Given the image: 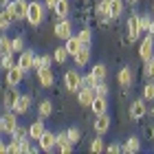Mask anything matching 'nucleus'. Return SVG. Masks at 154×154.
Instances as JSON below:
<instances>
[{
	"label": "nucleus",
	"mask_w": 154,
	"mask_h": 154,
	"mask_svg": "<svg viewBox=\"0 0 154 154\" xmlns=\"http://www.w3.org/2000/svg\"><path fill=\"white\" fill-rule=\"evenodd\" d=\"M5 9L9 11V16L13 18V22L26 20V9H29V0H11L5 5Z\"/></svg>",
	"instance_id": "f257e3e1"
},
{
	"label": "nucleus",
	"mask_w": 154,
	"mask_h": 154,
	"mask_svg": "<svg viewBox=\"0 0 154 154\" xmlns=\"http://www.w3.org/2000/svg\"><path fill=\"white\" fill-rule=\"evenodd\" d=\"M44 2H38V0H31L29 2V9H26V22L31 26H38L42 24V20H44Z\"/></svg>",
	"instance_id": "f03ea898"
},
{
	"label": "nucleus",
	"mask_w": 154,
	"mask_h": 154,
	"mask_svg": "<svg viewBox=\"0 0 154 154\" xmlns=\"http://www.w3.org/2000/svg\"><path fill=\"white\" fill-rule=\"evenodd\" d=\"M64 86H66V90H71V93H77V90L84 86V77L79 75V71H75V68L66 71L64 73Z\"/></svg>",
	"instance_id": "7ed1b4c3"
},
{
	"label": "nucleus",
	"mask_w": 154,
	"mask_h": 154,
	"mask_svg": "<svg viewBox=\"0 0 154 154\" xmlns=\"http://www.w3.org/2000/svg\"><path fill=\"white\" fill-rule=\"evenodd\" d=\"M18 117H20V115L16 112V110H5V112H2V117H0V123H2L5 134H13V130L20 125Z\"/></svg>",
	"instance_id": "20e7f679"
},
{
	"label": "nucleus",
	"mask_w": 154,
	"mask_h": 154,
	"mask_svg": "<svg viewBox=\"0 0 154 154\" xmlns=\"http://www.w3.org/2000/svg\"><path fill=\"white\" fill-rule=\"evenodd\" d=\"M139 57H141L143 62H148L154 57V35H145L141 40V44H139Z\"/></svg>",
	"instance_id": "39448f33"
},
{
	"label": "nucleus",
	"mask_w": 154,
	"mask_h": 154,
	"mask_svg": "<svg viewBox=\"0 0 154 154\" xmlns=\"http://www.w3.org/2000/svg\"><path fill=\"white\" fill-rule=\"evenodd\" d=\"M24 68H20V64H16L13 68H9L5 75V82H7V86H20V82L24 79Z\"/></svg>",
	"instance_id": "423d86ee"
},
{
	"label": "nucleus",
	"mask_w": 154,
	"mask_h": 154,
	"mask_svg": "<svg viewBox=\"0 0 154 154\" xmlns=\"http://www.w3.org/2000/svg\"><path fill=\"white\" fill-rule=\"evenodd\" d=\"M38 145H40V150H42V152H53L55 148H57L55 134H53V132H48V130H44V134L38 139Z\"/></svg>",
	"instance_id": "0eeeda50"
},
{
	"label": "nucleus",
	"mask_w": 154,
	"mask_h": 154,
	"mask_svg": "<svg viewBox=\"0 0 154 154\" xmlns=\"http://www.w3.org/2000/svg\"><path fill=\"white\" fill-rule=\"evenodd\" d=\"M18 97H20V93L16 90V86H7V90L2 93V108H5V110H13Z\"/></svg>",
	"instance_id": "6e6552de"
},
{
	"label": "nucleus",
	"mask_w": 154,
	"mask_h": 154,
	"mask_svg": "<svg viewBox=\"0 0 154 154\" xmlns=\"http://www.w3.org/2000/svg\"><path fill=\"white\" fill-rule=\"evenodd\" d=\"M145 115H148V106H145L143 97H139L130 103V119H143Z\"/></svg>",
	"instance_id": "1a4fd4ad"
},
{
	"label": "nucleus",
	"mask_w": 154,
	"mask_h": 154,
	"mask_svg": "<svg viewBox=\"0 0 154 154\" xmlns=\"http://www.w3.org/2000/svg\"><path fill=\"white\" fill-rule=\"evenodd\" d=\"M125 24H128V40L137 42L139 35H141V29H139V13H132V16L125 20Z\"/></svg>",
	"instance_id": "9d476101"
},
{
	"label": "nucleus",
	"mask_w": 154,
	"mask_h": 154,
	"mask_svg": "<svg viewBox=\"0 0 154 154\" xmlns=\"http://www.w3.org/2000/svg\"><path fill=\"white\" fill-rule=\"evenodd\" d=\"M95 97H97V93H95V88H90V86H82L77 90V101H79L82 106H86V108H90V103H93Z\"/></svg>",
	"instance_id": "9b49d317"
},
{
	"label": "nucleus",
	"mask_w": 154,
	"mask_h": 154,
	"mask_svg": "<svg viewBox=\"0 0 154 154\" xmlns=\"http://www.w3.org/2000/svg\"><path fill=\"white\" fill-rule=\"evenodd\" d=\"M93 128L97 134H106V132L110 130V115L108 112H103V115H95V123H93Z\"/></svg>",
	"instance_id": "f8f14e48"
},
{
	"label": "nucleus",
	"mask_w": 154,
	"mask_h": 154,
	"mask_svg": "<svg viewBox=\"0 0 154 154\" xmlns=\"http://www.w3.org/2000/svg\"><path fill=\"white\" fill-rule=\"evenodd\" d=\"M53 33H55V38H60V40H68L73 35V24L68 22V20H57Z\"/></svg>",
	"instance_id": "ddd939ff"
},
{
	"label": "nucleus",
	"mask_w": 154,
	"mask_h": 154,
	"mask_svg": "<svg viewBox=\"0 0 154 154\" xmlns=\"http://www.w3.org/2000/svg\"><path fill=\"white\" fill-rule=\"evenodd\" d=\"M117 82H119V86L130 88L132 84H134V73H132V68H130V66L119 68V73H117Z\"/></svg>",
	"instance_id": "4468645a"
},
{
	"label": "nucleus",
	"mask_w": 154,
	"mask_h": 154,
	"mask_svg": "<svg viewBox=\"0 0 154 154\" xmlns=\"http://www.w3.org/2000/svg\"><path fill=\"white\" fill-rule=\"evenodd\" d=\"M38 82H40V86L42 88H51L53 86V82H55V77H53V71L48 66H44V68H38Z\"/></svg>",
	"instance_id": "2eb2a0df"
},
{
	"label": "nucleus",
	"mask_w": 154,
	"mask_h": 154,
	"mask_svg": "<svg viewBox=\"0 0 154 154\" xmlns=\"http://www.w3.org/2000/svg\"><path fill=\"white\" fill-rule=\"evenodd\" d=\"M33 60H35V53H33L31 48H24V51L20 53L18 64H20V68H24V71H33Z\"/></svg>",
	"instance_id": "dca6fc26"
},
{
	"label": "nucleus",
	"mask_w": 154,
	"mask_h": 154,
	"mask_svg": "<svg viewBox=\"0 0 154 154\" xmlns=\"http://www.w3.org/2000/svg\"><path fill=\"white\" fill-rule=\"evenodd\" d=\"M31 103H33L31 95H20L18 101H16V106H13V110H16L18 115H26V112L31 110Z\"/></svg>",
	"instance_id": "f3484780"
},
{
	"label": "nucleus",
	"mask_w": 154,
	"mask_h": 154,
	"mask_svg": "<svg viewBox=\"0 0 154 154\" xmlns=\"http://www.w3.org/2000/svg\"><path fill=\"white\" fill-rule=\"evenodd\" d=\"M90 110H93V115H103V112H108V97H101V95H97L93 103H90Z\"/></svg>",
	"instance_id": "a211bd4d"
},
{
	"label": "nucleus",
	"mask_w": 154,
	"mask_h": 154,
	"mask_svg": "<svg viewBox=\"0 0 154 154\" xmlns=\"http://www.w3.org/2000/svg\"><path fill=\"white\" fill-rule=\"evenodd\" d=\"M90 55H93V51H90V46H86L84 44L79 51H77L75 55H73V60H75V64L77 66H86L88 62H90Z\"/></svg>",
	"instance_id": "6ab92c4d"
},
{
	"label": "nucleus",
	"mask_w": 154,
	"mask_h": 154,
	"mask_svg": "<svg viewBox=\"0 0 154 154\" xmlns=\"http://www.w3.org/2000/svg\"><path fill=\"white\" fill-rule=\"evenodd\" d=\"M44 119H35V121H33L31 125H29V139H33V141H38V139L42 137V134H44Z\"/></svg>",
	"instance_id": "aec40b11"
},
{
	"label": "nucleus",
	"mask_w": 154,
	"mask_h": 154,
	"mask_svg": "<svg viewBox=\"0 0 154 154\" xmlns=\"http://www.w3.org/2000/svg\"><path fill=\"white\" fill-rule=\"evenodd\" d=\"M55 16H57V20H66L68 13H71V2L68 0H57V5H55Z\"/></svg>",
	"instance_id": "412c9836"
},
{
	"label": "nucleus",
	"mask_w": 154,
	"mask_h": 154,
	"mask_svg": "<svg viewBox=\"0 0 154 154\" xmlns=\"http://www.w3.org/2000/svg\"><path fill=\"white\" fill-rule=\"evenodd\" d=\"M141 150V141H139V137H128L123 143V152L125 154H137Z\"/></svg>",
	"instance_id": "4be33fe9"
},
{
	"label": "nucleus",
	"mask_w": 154,
	"mask_h": 154,
	"mask_svg": "<svg viewBox=\"0 0 154 154\" xmlns=\"http://www.w3.org/2000/svg\"><path fill=\"white\" fill-rule=\"evenodd\" d=\"M53 62H55L53 55H35V60H33V71H38V68H44V66L51 68Z\"/></svg>",
	"instance_id": "5701e85b"
},
{
	"label": "nucleus",
	"mask_w": 154,
	"mask_h": 154,
	"mask_svg": "<svg viewBox=\"0 0 154 154\" xmlns=\"http://www.w3.org/2000/svg\"><path fill=\"white\" fill-rule=\"evenodd\" d=\"M95 13H97V18H101V20L110 18V0H99V2H97Z\"/></svg>",
	"instance_id": "b1692460"
},
{
	"label": "nucleus",
	"mask_w": 154,
	"mask_h": 154,
	"mask_svg": "<svg viewBox=\"0 0 154 154\" xmlns=\"http://www.w3.org/2000/svg\"><path fill=\"white\" fill-rule=\"evenodd\" d=\"M51 112H53V101L51 99H42L38 103V115L42 119H46V117H51Z\"/></svg>",
	"instance_id": "393cba45"
},
{
	"label": "nucleus",
	"mask_w": 154,
	"mask_h": 154,
	"mask_svg": "<svg viewBox=\"0 0 154 154\" xmlns=\"http://www.w3.org/2000/svg\"><path fill=\"white\" fill-rule=\"evenodd\" d=\"M64 46H66V51L71 53V55H75V53L79 51V48H82L84 44L79 42V38H77V35H71L68 40H64Z\"/></svg>",
	"instance_id": "a878e982"
},
{
	"label": "nucleus",
	"mask_w": 154,
	"mask_h": 154,
	"mask_svg": "<svg viewBox=\"0 0 154 154\" xmlns=\"http://www.w3.org/2000/svg\"><path fill=\"white\" fill-rule=\"evenodd\" d=\"M90 73H93L99 82L108 79V66H106V64H101V62H99V64H95L93 68H90Z\"/></svg>",
	"instance_id": "bb28decb"
},
{
	"label": "nucleus",
	"mask_w": 154,
	"mask_h": 154,
	"mask_svg": "<svg viewBox=\"0 0 154 154\" xmlns=\"http://www.w3.org/2000/svg\"><path fill=\"white\" fill-rule=\"evenodd\" d=\"M123 13V0H110V20H117Z\"/></svg>",
	"instance_id": "cd10ccee"
},
{
	"label": "nucleus",
	"mask_w": 154,
	"mask_h": 154,
	"mask_svg": "<svg viewBox=\"0 0 154 154\" xmlns=\"http://www.w3.org/2000/svg\"><path fill=\"white\" fill-rule=\"evenodd\" d=\"M18 62L13 60V53H2L0 55V68H5V71H9V68H13Z\"/></svg>",
	"instance_id": "c85d7f7f"
},
{
	"label": "nucleus",
	"mask_w": 154,
	"mask_h": 154,
	"mask_svg": "<svg viewBox=\"0 0 154 154\" xmlns=\"http://www.w3.org/2000/svg\"><path fill=\"white\" fill-rule=\"evenodd\" d=\"M11 24H13V18L9 16V11H7V9H0V31H7Z\"/></svg>",
	"instance_id": "c756f323"
},
{
	"label": "nucleus",
	"mask_w": 154,
	"mask_h": 154,
	"mask_svg": "<svg viewBox=\"0 0 154 154\" xmlns=\"http://www.w3.org/2000/svg\"><path fill=\"white\" fill-rule=\"evenodd\" d=\"M68 55H71V53L66 51V46H57V48H55V53H53V60L57 62V64H66Z\"/></svg>",
	"instance_id": "7c9ffc66"
},
{
	"label": "nucleus",
	"mask_w": 154,
	"mask_h": 154,
	"mask_svg": "<svg viewBox=\"0 0 154 154\" xmlns=\"http://www.w3.org/2000/svg\"><path fill=\"white\" fill-rule=\"evenodd\" d=\"M141 97H143L145 101H154V79H150V82L143 86V93H141Z\"/></svg>",
	"instance_id": "2f4dec72"
},
{
	"label": "nucleus",
	"mask_w": 154,
	"mask_h": 154,
	"mask_svg": "<svg viewBox=\"0 0 154 154\" xmlns=\"http://www.w3.org/2000/svg\"><path fill=\"white\" fill-rule=\"evenodd\" d=\"M13 141H24V139H29V128H24V125H18L16 130H13Z\"/></svg>",
	"instance_id": "473e14b6"
},
{
	"label": "nucleus",
	"mask_w": 154,
	"mask_h": 154,
	"mask_svg": "<svg viewBox=\"0 0 154 154\" xmlns=\"http://www.w3.org/2000/svg\"><path fill=\"white\" fill-rule=\"evenodd\" d=\"M77 38H79V42L86 44V46L93 44V31H90V29H82L79 33H77Z\"/></svg>",
	"instance_id": "72a5a7b5"
},
{
	"label": "nucleus",
	"mask_w": 154,
	"mask_h": 154,
	"mask_svg": "<svg viewBox=\"0 0 154 154\" xmlns=\"http://www.w3.org/2000/svg\"><path fill=\"white\" fill-rule=\"evenodd\" d=\"M103 150H106L103 139H101V134H97V139H93V143H90V152H93V154H99V152H103Z\"/></svg>",
	"instance_id": "f704fd0d"
},
{
	"label": "nucleus",
	"mask_w": 154,
	"mask_h": 154,
	"mask_svg": "<svg viewBox=\"0 0 154 154\" xmlns=\"http://www.w3.org/2000/svg\"><path fill=\"white\" fill-rule=\"evenodd\" d=\"M11 51L13 53H22L24 51V38L22 35H18V38L11 40Z\"/></svg>",
	"instance_id": "c9c22d12"
},
{
	"label": "nucleus",
	"mask_w": 154,
	"mask_h": 154,
	"mask_svg": "<svg viewBox=\"0 0 154 154\" xmlns=\"http://www.w3.org/2000/svg\"><path fill=\"white\" fill-rule=\"evenodd\" d=\"M66 132H68V141H71L73 145L79 143V139H82V130L79 128H68Z\"/></svg>",
	"instance_id": "e433bc0d"
},
{
	"label": "nucleus",
	"mask_w": 154,
	"mask_h": 154,
	"mask_svg": "<svg viewBox=\"0 0 154 154\" xmlns=\"http://www.w3.org/2000/svg\"><path fill=\"white\" fill-rule=\"evenodd\" d=\"M150 22H152V18L150 16H141V13H139V29H141V33H148V29H150Z\"/></svg>",
	"instance_id": "4c0bfd02"
},
{
	"label": "nucleus",
	"mask_w": 154,
	"mask_h": 154,
	"mask_svg": "<svg viewBox=\"0 0 154 154\" xmlns=\"http://www.w3.org/2000/svg\"><path fill=\"white\" fill-rule=\"evenodd\" d=\"M95 93H97V95H101V97H108V95H110L108 82H106V79H103V82H97V86H95Z\"/></svg>",
	"instance_id": "58836bf2"
},
{
	"label": "nucleus",
	"mask_w": 154,
	"mask_h": 154,
	"mask_svg": "<svg viewBox=\"0 0 154 154\" xmlns=\"http://www.w3.org/2000/svg\"><path fill=\"white\" fill-rule=\"evenodd\" d=\"M2 53H13L11 51V40L7 38V35L0 38V55H2Z\"/></svg>",
	"instance_id": "ea45409f"
},
{
	"label": "nucleus",
	"mask_w": 154,
	"mask_h": 154,
	"mask_svg": "<svg viewBox=\"0 0 154 154\" xmlns=\"http://www.w3.org/2000/svg\"><path fill=\"white\" fill-rule=\"evenodd\" d=\"M143 75L148 77V79H154V60H148L143 66Z\"/></svg>",
	"instance_id": "a19ab883"
},
{
	"label": "nucleus",
	"mask_w": 154,
	"mask_h": 154,
	"mask_svg": "<svg viewBox=\"0 0 154 154\" xmlns=\"http://www.w3.org/2000/svg\"><path fill=\"white\" fill-rule=\"evenodd\" d=\"M55 141H57V148L71 143V141H68V132H66V130H64V132H57V134H55Z\"/></svg>",
	"instance_id": "79ce46f5"
},
{
	"label": "nucleus",
	"mask_w": 154,
	"mask_h": 154,
	"mask_svg": "<svg viewBox=\"0 0 154 154\" xmlns=\"http://www.w3.org/2000/svg\"><path fill=\"white\" fill-rule=\"evenodd\" d=\"M97 82H99V79H97V77H95L93 73L84 75V86H90V88H95V86H97Z\"/></svg>",
	"instance_id": "37998d69"
},
{
	"label": "nucleus",
	"mask_w": 154,
	"mask_h": 154,
	"mask_svg": "<svg viewBox=\"0 0 154 154\" xmlns=\"http://www.w3.org/2000/svg\"><path fill=\"white\" fill-rule=\"evenodd\" d=\"M7 152H11V154L20 152V141H13V143H9V145H7Z\"/></svg>",
	"instance_id": "c03bdc74"
},
{
	"label": "nucleus",
	"mask_w": 154,
	"mask_h": 154,
	"mask_svg": "<svg viewBox=\"0 0 154 154\" xmlns=\"http://www.w3.org/2000/svg\"><path fill=\"white\" fill-rule=\"evenodd\" d=\"M106 150H108V152H112V154H117V152H123V145H119V143H110Z\"/></svg>",
	"instance_id": "a18cd8bd"
},
{
	"label": "nucleus",
	"mask_w": 154,
	"mask_h": 154,
	"mask_svg": "<svg viewBox=\"0 0 154 154\" xmlns=\"http://www.w3.org/2000/svg\"><path fill=\"white\" fill-rule=\"evenodd\" d=\"M55 5H57V0H44V7H46V9H55Z\"/></svg>",
	"instance_id": "49530a36"
},
{
	"label": "nucleus",
	"mask_w": 154,
	"mask_h": 154,
	"mask_svg": "<svg viewBox=\"0 0 154 154\" xmlns=\"http://www.w3.org/2000/svg\"><path fill=\"white\" fill-rule=\"evenodd\" d=\"M60 150L64 152V154H68V152H73V143H66V145H62Z\"/></svg>",
	"instance_id": "de8ad7c7"
},
{
	"label": "nucleus",
	"mask_w": 154,
	"mask_h": 154,
	"mask_svg": "<svg viewBox=\"0 0 154 154\" xmlns=\"http://www.w3.org/2000/svg\"><path fill=\"white\" fill-rule=\"evenodd\" d=\"M148 33H150V35H154V20L150 22V29H148Z\"/></svg>",
	"instance_id": "09e8293b"
},
{
	"label": "nucleus",
	"mask_w": 154,
	"mask_h": 154,
	"mask_svg": "<svg viewBox=\"0 0 154 154\" xmlns=\"http://www.w3.org/2000/svg\"><path fill=\"white\" fill-rule=\"evenodd\" d=\"M5 152H7V145H5L2 141H0V154H5Z\"/></svg>",
	"instance_id": "8fccbe9b"
},
{
	"label": "nucleus",
	"mask_w": 154,
	"mask_h": 154,
	"mask_svg": "<svg viewBox=\"0 0 154 154\" xmlns=\"http://www.w3.org/2000/svg\"><path fill=\"white\" fill-rule=\"evenodd\" d=\"M125 2H128V5H137L139 0H125Z\"/></svg>",
	"instance_id": "3c124183"
},
{
	"label": "nucleus",
	"mask_w": 154,
	"mask_h": 154,
	"mask_svg": "<svg viewBox=\"0 0 154 154\" xmlns=\"http://www.w3.org/2000/svg\"><path fill=\"white\" fill-rule=\"evenodd\" d=\"M5 134V130H2V123H0V137H2Z\"/></svg>",
	"instance_id": "603ef678"
},
{
	"label": "nucleus",
	"mask_w": 154,
	"mask_h": 154,
	"mask_svg": "<svg viewBox=\"0 0 154 154\" xmlns=\"http://www.w3.org/2000/svg\"><path fill=\"white\" fill-rule=\"evenodd\" d=\"M7 2H11V0H2V5H7Z\"/></svg>",
	"instance_id": "864d4df0"
},
{
	"label": "nucleus",
	"mask_w": 154,
	"mask_h": 154,
	"mask_svg": "<svg viewBox=\"0 0 154 154\" xmlns=\"http://www.w3.org/2000/svg\"><path fill=\"white\" fill-rule=\"evenodd\" d=\"M152 16H154V2H152Z\"/></svg>",
	"instance_id": "5fc2aeb1"
},
{
	"label": "nucleus",
	"mask_w": 154,
	"mask_h": 154,
	"mask_svg": "<svg viewBox=\"0 0 154 154\" xmlns=\"http://www.w3.org/2000/svg\"><path fill=\"white\" fill-rule=\"evenodd\" d=\"M152 115H154V108H152Z\"/></svg>",
	"instance_id": "6e6d98bb"
},
{
	"label": "nucleus",
	"mask_w": 154,
	"mask_h": 154,
	"mask_svg": "<svg viewBox=\"0 0 154 154\" xmlns=\"http://www.w3.org/2000/svg\"><path fill=\"white\" fill-rule=\"evenodd\" d=\"M0 5H2V0H0Z\"/></svg>",
	"instance_id": "4d7b16f0"
},
{
	"label": "nucleus",
	"mask_w": 154,
	"mask_h": 154,
	"mask_svg": "<svg viewBox=\"0 0 154 154\" xmlns=\"http://www.w3.org/2000/svg\"><path fill=\"white\" fill-rule=\"evenodd\" d=\"M152 60H154V57H152Z\"/></svg>",
	"instance_id": "13d9d810"
}]
</instances>
